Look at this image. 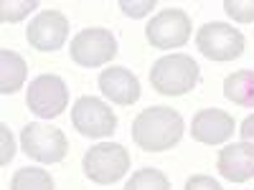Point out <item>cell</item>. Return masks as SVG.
I'll use <instances>...</instances> for the list:
<instances>
[{
	"label": "cell",
	"mask_w": 254,
	"mask_h": 190,
	"mask_svg": "<svg viewBox=\"0 0 254 190\" xmlns=\"http://www.w3.org/2000/svg\"><path fill=\"white\" fill-rule=\"evenodd\" d=\"M26 38L36 51H59L69 38V20L61 10H44L31 20Z\"/></svg>",
	"instance_id": "obj_10"
},
{
	"label": "cell",
	"mask_w": 254,
	"mask_h": 190,
	"mask_svg": "<svg viewBox=\"0 0 254 190\" xmlns=\"http://www.w3.org/2000/svg\"><path fill=\"white\" fill-rule=\"evenodd\" d=\"M10 190H54V178L38 167H20L10 178Z\"/></svg>",
	"instance_id": "obj_16"
},
{
	"label": "cell",
	"mask_w": 254,
	"mask_h": 190,
	"mask_svg": "<svg viewBox=\"0 0 254 190\" xmlns=\"http://www.w3.org/2000/svg\"><path fill=\"white\" fill-rule=\"evenodd\" d=\"M20 147H23V152L31 160L44 162V165L61 162L69 152V142L64 137V132L41 122H31L20 130Z\"/></svg>",
	"instance_id": "obj_4"
},
{
	"label": "cell",
	"mask_w": 254,
	"mask_h": 190,
	"mask_svg": "<svg viewBox=\"0 0 254 190\" xmlns=\"http://www.w3.org/2000/svg\"><path fill=\"white\" fill-rule=\"evenodd\" d=\"M190 135L201 144H221L234 135V117L221 109H201L193 114Z\"/></svg>",
	"instance_id": "obj_11"
},
{
	"label": "cell",
	"mask_w": 254,
	"mask_h": 190,
	"mask_svg": "<svg viewBox=\"0 0 254 190\" xmlns=\"http://www.w3.org/2000/svg\"><path fill=\"white\" fill-rule=\"evenodd\" d=\"M84 175L97 185H112L130 170V152L117 142H102L87 150L81 160Z\"/></svg>",
	"instance_id": "obj_3"
},
{
	"label": "cell",
	"mask_w": 254,
	"mask_h": 190,
	"mask_svg": "<svg viewBox=\"0 0 254 190\" xmlns=\"http://www.w3.org/2000/svg\"><path fill=\"white\" fill-rule=\"evenodd\" d=\"M183 137V117L171 107L142 109L132 119V140L145 152H165Z\"/></svg>",
	"instance_id": "obj_1"
},
{
	"label": "cell",
	"mask_w": 254,
	"mask_h": 190,
	"mask_svg": "<svg viewBox=\"0 0 254 190\" xmlns=\"http://www.w3.org/2000/svg\"><path fill=\"white\" fill-rule=\"evenodd\" d=\"M99 89L104 96L112 99L115 104H120V107H130V104H135L140 99V81L125 66L104 69L99 74Z\"/></svg>",
	"instance_id": "obj_12"
},
{
	"label": "cell",
	"mask_w": 254,
	"mask_h": 190,
	"mask_svg": "<svg viewBox=\"0 0 254 190\" xmlns=\"http://www.w3.org/2000/svg\"><path fill=\"white\" fill-rule=\"evenodd\" d=\"M186 190H224V188L208 175H193L186 183Z\"/></svg>",
	"instance_id": "obj_21"
},
{
	"label": "cell",
	"mask_w": 254,
	"mask_h": 190,
	"mask_svg": "<svg viewBox=\"0 0 254 190\" xmlns=\"http://www.w3.org/2000/svg\"><path fill=\"white\" fill-rule=\"evenodd\" d=\"M71 61L84 69H97L117 56V38L107 28H84L71 38Z\"/></svg>",
	"instance_id": "obj_5"
},
{
	"label": "cell",
	"mask_w": 254,
	"mask_h": 190,
	"mask_svg": "<svg viewBox=\"0 0 254 190\" xmlns=\"http://www.w3.org/2000/svg\"><path fill=\"white\" fill-rule=\"evenodd\" d=\"M196 46L211 61H234L244 53V36L229 23H206L198 28Z\"/></svg>",
	"instance_id": "obj_8"
},
{
	"label": "cell",
	"mask_w": 254,
	"mask_h": 190,
	"mask_svg": "<svg viewBox=\"0 0 254 190\" xmlns=\"http://www.w3.org/2000/svg\"><path fill=\"white\" fill-rule=\"evenodd\" d=\"M219 173L221 178L231 183H247L254 178V147L247 142L239 144H226L219 152Z\"/></svg>",
	"instance_id": "obj_13"
},
{
	"label": "cell",
	"mask_w": 254,
	"mask_h": 190,
	"mask_svg": "<svg viewBox=\"0 0 254 190\" xmlns=\"http://www.w3.org/2000/svg\"><path fill=\"white\" fill-rule=\"evenodd\" d=\"M120 8L130 18H142L155 8V0H137V3H132V0H120Z\"/></svg>",
	"instance_id": "obj_20"
},
{
	"label": "cell",
	"mask_w": 254,
	"mask_h": 190,
	"mask_svg": "<svg viewBox=\"0 0 254 190\" xmlns=\"http://www.w3.org/2000/svg\"><path fill=\"white\" fill-rule=\"evenodd\" d=\"M36 8H38L36 0H3L0 3V20L3 23H15V20L26 18Z\"/></svg>",
	"instance_id": "obj_18"
},
{
	"label": "cell",
	"mask_w": 254,
	"mask_h": 190,
	"mask_svg": "<svg viewBox=\"0 0 254 190\" xmlns=\"http://www.w3.org/2000/svg\"><path fill=\"white\" fill-rule=\"evenodd\" d=\"M125 190H171V180L155 167H142V170L132 173Z\"/></svg>",
	"instance_id": "obj_17"
},
{
	"label": "cell",
	"mask_w": 254,
	"mask_h": 190,
	"mask_svg": "<svg viewBox=\"0 0 254 190\" xmlns=\"http://www.w3.org/2000/svg\"><path fill=\"white\" fill-rule=\"evenodd\" d=\"M26 74H28V63L23 56L8 48L0 51V94H15L23 87Z\"/></svg>",
	"instance_id": "obj_14"
},
{
	"label": "cell",
	"mask_w": 254,
	"mask_h": 190,
	"mask_svg": "<svg viewBox=\"0 0 254 190\" xmlns=\"http://www.w3.org/2000/svg\"><path fill=\"white\" fill-rule=\"evenodd\" d=\"M145 36L153 48H181L190 38V18L181 8H168L147 23Z\"/></svg>",
	"instance_id": "obj_9"
},
{
	"label": "cell",
	"mask_w": 254,
	"mask_h": 190,
	"mask_svg": "<svg viewBox=\"0 0 254 190\" xmlns=\"http://www.w3.org/2000/svg\"><path fill=\"white\" fill-rule=\"evenodd\" d=\"M150 84L163 96L188 94L198 84V63L186 53H171L153 63Z\"/></svg>",
	"instance_id": "obj_2"
},
{
	"label": "cell",
	"mask_w": 254,
	"mask_h": 190,
	"mask_svg": "<svg viewBox=\"0 0 254 190\" xmlns=\"http://www.w3.org/2000/svg\"><path fill=\"white\" fill-rule=\"evenodd\" d=\"M224 10L229 18L239 20V23H252L254 20V0H224Z\"/></svg>",
	"instance_id": "obj_19"
},
{
	"label": "cell",
	"mask_w": 254,
	"mask_h": 190,
	"mask_svg": "<svg viewBox=\"0 0 254 190\" xmlns=\"http://www.w3.org/2000/svg\"><path fill=\"white\" fill-rule=\"evenodd\" d=\"M239 135H242V140H244L247 144H252V147H254V114H252V117H247V119L242 122Z\"/></svg>",
	"instance_id": "obj_23"
},
{
	"label": "cell",
	"mask_w": 254,
	"mask_h": 190,
	"mask_svg": "<svg viewBox=\"0 0 254 190\" xmlns=\"http://www.w3.org/2000/svg\"><path fill=\"white\" fill-rule=\"evenodd\" d=\"M26 101H28V109L38 114L41 119H54L64 114V109L69 107V89L61 76L41 74L31 81Z\"/></svg>",
	"instance_id": "obj_6"
},
{
	"label": "cell",
	"mask_w": 254,
	"mask_h": 190,
	"mask_svg": "<svg viewBox=\"0 0 254 190\" xmlns=\"http://www.w3.org/2000/svg\"><path fill=\"white\" fill-rule=\"evenodd\" d=\"M71 124L79 135L92 137V140H102V137H110L115 132L117 117L102 99L81 96L71 107Z\"/></svg>",
	"instance_id": "obj_7"
},
{
	"label": "cell",
	"mask_w": 254,
	"mask_h": 190,
	"mask_svg": "<svg viewBox=\"0 0 254 190\" xmlns=\"http://www.w3.org/2000/svg\"><path fill=\"white\" fill-rule=\"evenodd\" d=\"M0 137H3V157H0V165H8L15 155V147H13V137H10L5 124H0Z\"/></svg>",
	"instance_id": "obj_22"
},
{
	"label": "cell",
	"mask_w": 254,
	"mask_h": 190,
	"mask_svg": "<svg viewBox=\"0 0 254 190\" xmlns=\"http://www.w3.org/2000/svg\"><path fill=\"white\" fill-rule=\"evenodd\" d=\"M224 96L237 107H254V71H234L224 81Z\"/></svg>",
	"instance_id": "obj_15"
}]
</instances>
